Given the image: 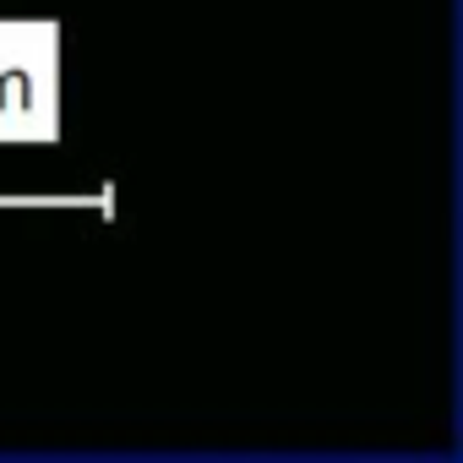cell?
<instances>
[{
	"label": "cell",
	"instance_id": "1",
	"mask_svg": "<svg viewBox=\"0 0 463 463\" xmlns=\"http://www.w3.org/2000/svg\"><path fill=\"white\" fill-rule=\"evenodd\" d=\"M55 131V50L44 28H0V137Z\"/></svg>",
	"mask_w": 463,
	"mask_h": 463
}]
</instances>
